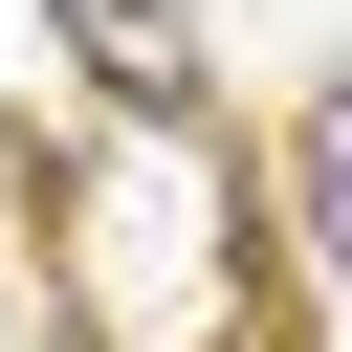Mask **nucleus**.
<instances>
[{
	"label": "nucleus",
	"instance_id": "1",
	"mask_svg": "<svg viewBox=\"0 0 352 352\" xmlns=\"http://www.w3.org/2000/svg\"><path fill=\"white\" fill-rule=\"evenodd\" d=\"M308 220L352 242V88H330V132H308Z\"/></svg>",
	"mask_w": 352,
	"mask_h": 352
}]
</instances>
